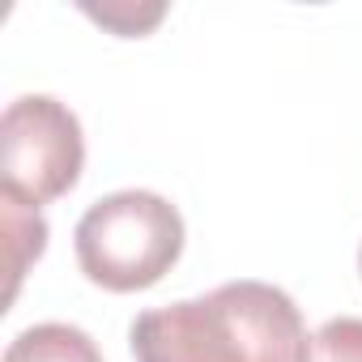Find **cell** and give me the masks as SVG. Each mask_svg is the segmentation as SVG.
<instances>
[{"instance_id":"obj_1","label":"cell","mask_w":362,"mask_h":362,"mask_svg":"<svg viewBox=\"0 0 362 362\" xmlns=\"http://www.w3.org/2000/svg\"><path fill=\"white\" fill-rule=\"evenodd\" d=\"M136 362H307L311 337L294 298L269 281H226L205 298L132 320Z\"/></svg>"},{"instance_id":"obj_2","label":"cell","mask_w":362,"mask_h":362,"mask_svg":"<svg viewBox=\"0 0 362 362\" xmlns=\"http://www.w3.org/2000/svg\"><path fill=\"white\" fill-rule=\"evenodd\" d=\"M81 273L115 294L158 286L184 252V218L158 192H111L77 222Z\"/></svg>"},{"instance_id":"obj_3","label":"cell","mask_w":362,"mask_h":362,"mask_svg":"<svg viewBox=\"0 0 362 362\" xmlns=\"http://www.w3.org/2000/svg\"><path fill=\"white\" fill-rule=\"evenodd\" d=\"M86 162L77 115L52 94H22L0 119V192L39 209L64 197Z\"/></svg>"},{"instance_id":"obj_4","label":"cell","mask_w":362,"mask_h":362,"mask_svg":"<svg viewBox=\"0 0 362 362\" xmlns=\"http://www.w3.org/2000/svg\"><path fill=\"white\" fill-rule=\"evenodd\" d=\"M5 362H103V354L73 324H35L9 341Z\"/></svg>"},{"instance_id":"obj_5","label":"cell","mask_w":362,"mask_h":362,"mask_svg":"<svg viewBox=\"0 0 362 362\" xmlns=\"http://www.w3.org/2000/svg\"><path fill=\"white\" fill-rule=\"evenodd\" d=\"M0 222H5V252H9V298L22 286V273L43 256L47 247V222L39 209L22 205L18 197L0 192Z\"/></svg>"},{"instance_id":"obj_6","label":"cell","mask_w":362,"mask_h":362,"mask_svg":"<svg viewBox=\"0 0 362 362\" xmlns=\"http://www.w3.org/2000/svg\"><path fill=\"white\" fill-rule=\"evenodd\" d=\"M307 362H362V320L358 315H337L311 337V358Z\"/></svg>"},{"instance_id":"obj_7","label":"cell","mask_w":362,"mask_h":362,"mask_svg":"<svg viewBox=\"0 0 362 362\" xmlns=\"http://www.w3.org/2000/svg\"><path fill=\"white\" fill-rule=\"evenodd\" d=\"M94 22H103L111 35L136 39L145 30H153L166 18V5H132V0H115V5H81Z\"/></svg>"},{"instance_id":"obj_8","label":"cell","mask_w":362,"mask_h":362,"mask_svg":"<svg viewBox=\"0 0 362 362\" xmlns=\"http://www.w3.org/2000/svg\"><path fill=\"white\" fill-rule=\"evenodd\" d=\"M358 269H362V252H358Z\"/></svg>"}]
</instances>
